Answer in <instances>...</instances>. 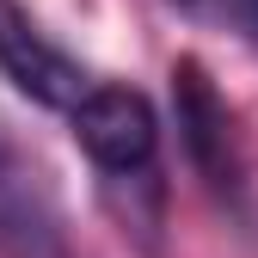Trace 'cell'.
Listing matches in <instances>:
<instances>
[{"label": "cell", "mask_w": 258, "mask_h": 258, "mask_svg": "<svg viewBox=\"0 0 258 258\" xmlns=\"http://www.w3.org/2000/svg\"><path fill=\"white\" fill-rule=\"evenodd\" d=\"M234 13H240V25L252 31V37H258V0H234Z\"/></svg>", "instance_id": "obj_4"}, {"label": "cell", "mask_w": 258, "mask_h": 258, "mask_svg": "<svg viewBox=\"0 0 258 258\" xmlns=\"http://www.w3.org/2000/svg\"><path fill=\"white\" fill-rule=\"evenodd\" d=\"M74 123V142L99 160L105 172H142L154 148H160V123H154V105L129 86H92L86 99L68 111Z\"/></svg>", "instance_id": "obj_2"}, {"label": "cell", "mask_w": 258, "mask_h": 258, "mask_svg": "<svg viewBox=\"0 0 258 258\" xmlns=\"http://www.w3.org/2000/svg\"><path fill=\"white\" fill-rule=\"evenodd\" d=\"M184 7H190V0H184Z\"/></svg>", "instance_id": "obj_5"}, {"label": "cell", "mask_w": 258, "mask_h": 258, "mask_svg": "<svg viewBox=\"0 0 258 258\" xmlns=\"http://www.w3.org/2000/svg\"><path fill=\"white\" fill-rule=\"evenodd\" d=\"M0 74H7L31 105H49V111H74L86 99V68L68 55V49H55L37 19H31L19 0H0Z\"/></svg>", "instance_id": "obj_1"}, {"label": "cell", "mask_w": 258, "mask_h": 258, "mask_svg": "<svg viewBox=\"0 0 258 258\" xmlns=\"http://www.w3.org/2000/svg\"><path fill=\"white\" fill-rule=\"evenodd\" d=\"M172 105H178V129H184V148L197 160V172L215 190H234L240 178V160H234V117L221 105L215 80L203 74V61H178L172 68Z\"/></svg>", "instance_id": "obj_3"}]
</instances>
